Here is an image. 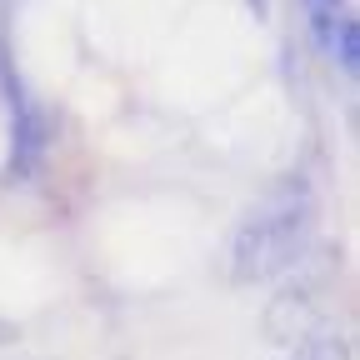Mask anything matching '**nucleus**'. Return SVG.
Segmentation results:
<instances>
[{
  "label": "nucleus",
  "mask_w": 360,
  "mask_h": 360,
  "mask_svg": "<svg viewBox=\"0 0 360 360\" xmlns=\"http://www.w3.org/2000/svg\"><path fill=\"white\" fill-rule=\"evenodd\" d=\"M310 195L305 186H290L281 191L276 200H270L265 210H255L240 231H236V281H270L281 276V270H290L310 240Z\"/></svg>",
  "instance_id": "1"
},
{
  "label": "nucleus",
  "mask_w": 360,
  "mask_h": 360,
  "mask_svg": "<svg viewBox=\"0 0 360 360\" xmlns=\"http://www.w3.org/2000/svg\"><path fill=\"white\" fill-rule=\"evenodd\" d=\"M290 360H350V345L335 330H310V335H300V345L290 350Z\"/></svg>",
  "instance_id": "2"
},
{
  "label": "nucleus",
  "mask_w": 360,
  "mask_h": 360,
  "mask_svg": "<svg viewBox=\"0 0 360 360\" xmlns=\"http://www.w3.org/2000/svg\"><path fill=\"white\" fill-rule=\"evenodd\" d=\"M326 51L340 60V70H355L360 65V25L340 11V20H335V30H330V40H326Z\"/></svg>",
  "instance_id": "3"
}]
</instances>
